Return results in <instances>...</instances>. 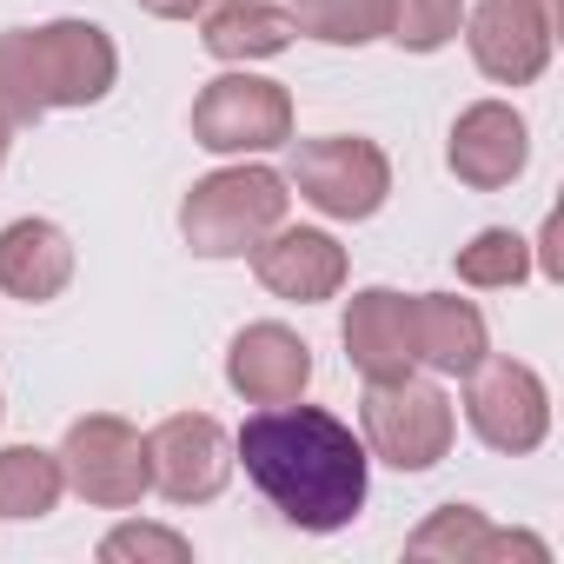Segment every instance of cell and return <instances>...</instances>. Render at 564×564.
I'll return each mask as SVG.
<instances>
[{"label":"cell","mask_w":564,"mask_h":564,"mask_svg":"<svg viewBox=\"0 0 564 564\" xmlns=\"http://www.w3.org/2000/svg\"><path fill=\"white\" fill-rule=\"evenodd\" d=\"M279 219H286V180L265 173V166L213 173L206 186H193V199H186V213H180L193 252H206V259H226V252L259 246Z\"/></svg>","instance_id":"cell-3"},{"label":"cell","mask_w":564,"mask_h":564,"mask_svg":"<svg viewBox=\"0 0 564 564\" xmlns=\"http://www.w3.org/2000/svg\"><path fill=\"white\" fill-rule=\"evenodd\" d=\"M0 160H8V120H0Z\"/></svg>","instance_id":"cell-25"},{"label":"cell","mask_w":564,"mask_h":564,"mask_svg":"<svg viewBox=\"0 0 564 564\" xmlns=\"http://www.w3.org/2000/svg\"><path fill=\"white\" fill-rule=\"evenodd\" d=\"M100 557H186V538H173V531H140V524H127V531H113V538L100 544Z\"/></svg>","instance_id":"cell-23"},{"label":"cell","mask_w":564,"mask_h":564,"mask_svg":"<svg viewBox=\"0 0 564 564\" xmlns=\"http://www.w3.org/2000/svg\"><path fill=\"white\" fill-rule=\"evenodd\" d=\"M140 8H147V14H166V21H193L206 0H140Z\"/></svg>","instance_id":"cell-24"},{"label":"cell","mask_w":564,"mask_h":564,"mask_svg":"<svg viewBox=\"0 0 564 564\" xmlns=\"http://www.w3.org/2000/svg\"><path fill=\"white\" fill-rule=\"evenodd\" d=\"M300 34V14L286 8H265V0H219L206 14V47L219 61H259V54H279Z\"/></svg>","instance_id":"cell-16"},{"label":"cell","mask_w":564,"mask_h":564,"mask_svg":"<svg viewBox=\"0 0 564 564\" xmlns=\"http://www.w3.org/2000/svg\"><path fill=\"white\" fill-rule=\"evenodd\" d=\"M386 14H392V0H306V28L319 41H339V47L386 34Z\"/></svg>","instance_id":"cell-19"},{"label":"cell","mask_w":564,"mask_h":564,"mask_svg":"<svg viewBox=\"0 0 564 564\" xmlns=\"http://www.w3.org/2000/svg\"><path fill=\"white\" fill-rule=\"evenodd\" d=\"M226 372H232V386H239L252 405H286V399L306 392L313 359H306V346H300L286 326H252V333H239Z\"/></svg>","instance_id":"cell-13"},{"label":"cell","mask_w":564,"mask_h":564,"mask_svg":"<svg viewBox=\"0 0 564 564\" xmlns=\"http://www.w3.org/2000/svg\"><path fill=\"white\" fill-rule=\"evenodd\" d=\"M252 265L279 300H326L346 279V252L326 232H272L265 246H252Z\"/></svg>","instance_id":"cell-14"},{"label":"cell","mask_w":564,"mask_h":564,"mask_svg":"<svg viewBox=\"0 0 564 564\" xmlns=\"http://www.w3.org/2000/svg\"><path fill=\"white\" fill-rule=\"evenodd\" d=\"M61 485H67L61 458L28 452V445L0 452V511H8V518H41V511H54Z\"/></svg>","instance_id":"cell-18"},{"label":"cell","mask_w":564,"mask_h":564,"mask_svg":"<svg viewBox=\"0 0 564 564\" xmlns=\"http://www.w3.org/2000/svg\"><path fill=\"white\" fill-rule=\"evenodd\" d=\"M366 438L399 471L438 465L445 445H452V405L432 386H419V379H379L366 392Z\"/></svg>","instance_id":"cell-5"},{"label":"cell","mask_w":564,"mask_h":564,"mask_svg":"<svg viewBox=\"0 0 564 564\" xmlns=\"http://www.w3.org/2000/svg\"><path fill=\"white\" fill-rule=\"evenodd\" d=\"M511 538H478V518H471V505H452L432 531H419L412 538V551L419 557H432V551H505Z\"/></svg>","instance_id":"cell-22"},{"label":"cell","mask_w":564,"mask_h":564,"mask_svg":"<svg viewBox=\"0 0 564 564\" xmlns=\"http://www.w3.org/2000/svg\"><path fill=\"white\" fill-rule=\"evenodd\" d=\"M471 372L478 379H471L465 412H471L478 438L498 445V452H531L544 438V386L524 366H511V359H491V366L478 359Z\"/></svg>","instance_id":"cell-9"},{"label":"cell","mask_w":564,"mask_h":564,"mask_svg":"<svg viewBox=\"0 0 564 564\" xmlns=\"http://www.w3.org/2000/svg\"><path fill=\"white\" fill-rule=\"evenodd\" d=\"M452 166L471 186H505L524 166V120L511 107H471L452 133Z\"/></svg>","instance_id":"cell-15"},{"label":"cell","mask_w":564,"mask_h":564,"mask_svg":"<svg viewBox=\"0 0 564 564\" xmlns=\"http://www.w3.org/2000/svg\"><path fill=\"white\" fill-rule=\"evenodd\" d=\"M412 339L419 359H432L438 372H471L485 359V319L465 300H412Z\"/></svg>","instance_id":"cell-17"},{"label":"cell","mask_w":564,"mask_h":564,"mask_svg":"<svg viewBox=\"0 0 564 564\" xmlns=\"http://www.w3.org/2000/svg\"><path fill=\"white\" fill-rule=\"evenodd\" d=\"M67 279H74V246H67L61 226L14 219L8 232H0V286H8L14 300L41 306V300H54L67 286Z\"/></svg>","instance_id":"cell-12"},{"label":"cell","mask_w":564,"mask_h":564,"mask_svg":"<svg viewBox=\"0 0 564 564\" xmlns=\"http://www.w3.org/2000/svg\"><path fill=\"white\" fill-rule=\"evenodd\" d=\"M147 471H153V485H160L173 505L213 498V491L226 485V432H219L206 412L166 419V425L147 438Z\"/></svg>","instance_id":"cell-10"},{"label":"cell","mask_w":564,"mask_h":564,"mask_svg":"<svg viewBox=\"0 0 564 564\" xmlns=\"http://www.w3.org/2000/svg\"><path fill=\"white\" fill-rule=\"evenodd\" d=\"M61 471L94 498V505H133L153 471H147V445L120 425V419H80L67 432V452H61Z\"/></svg>","instance_id":"cell-7"},{"label":"cell","mask_w":564,"mask_h":564,"mask_svg":"<svg viewBox=\"0 0 564 564\" xmlns=\"http://www.w3.org/2000/svg\"><path fill=\"white\" fill-rule=\"evenodd\" d=\"M246 478L306 531H339L366 505V445L319 405H265L239 432Z\"/></svg>","instance_id":"cell-1"},{"label":"cell","mask_w":564,"mask_h":564,"mask_svg":"<svg viewBox=\"0 0 564 564\" xmlns=\"http://www.w3.org/2000/svg\"><path fill=\"white\" fill-rule=\"evenodd\" d=\"M193 140L213 153H252V147H279L293 140V100L272 80L252 74H226L193 100Z\"/></svg>","instance_id":"cell-4"},{"label":"cell","mask_w":564,"mask_h":564,"mask_svg":"<svg viewBox=\"0 0 564 564\" xmlns=\"http://www.w3.org/2000/svg\"><path fill=\"white\" fill-rule=\"evenodd\" d=\"M557 34V0H485L471 14V54L491 80H531Z\"/></svg>","instance_id":"cell-8"},{"label":"cell","mask_w":564,"mask_h":564,"mask_svg":"<svg viewBox=\"0 0 564 564\" xmlns=\"http://www.w3.org/2000/svg\"><path fill=\"white\" fill-rule=\"evenodd\" d=\"M113 87V41L87 21L0 34V120L21 127L47 107H87Z\"/></svg>","instance_id":"cell-2"},{"label":"cell","mask_w":564,"mask_h":564,"mask_svg":"<svg viewBox=\"0 0 564 564\" xmlns=\"http://www.w3.org/2000/svg\"><path fill=\"white\" fill-rule=\"evenodd\" d=\"M458 279H471V286H511V279H524V239L518 232H478L458 252Z\"/></svg>","instance_id":"cell-21"},{"label":"cell","mask_w":564,"mask_h":564,"mask_svg":"<svg viewBox=\"0 0 564 564\" xmlns=\"http://www.w3.org/2000/svg\"><path fill=\"white\" fill-rule=\"evenodd\" d=\"M293 180L300 193L333 213V219H366L379 213L392 173H386V153L372 140H300L293 147Z\"/></svg>","instance_id":"cell-6"},{"label":"cell","mask_w":564,"mask_h":564,"mask_svg":"<svg viewBox=\"0 0 564 564\" xmlns=\"http://www.w3.org/2000/svg\"><path fill=\"white\" fill-rule=\"evenodd\" d=\"M346 352L352 366L379 386V379H405L412 359H419V339H412V300L399 293H359L352 313H346Z\"/></svg>","instance_id":"cell-11"},{"label":"cell","mask_w":564,"mask_h":564,"mask_svg":"<svg viewBox=\"0 0 564 564\" xmlns=\"http://www.w3.org/2000/svg\"><path fill=\"white\" fill-rule=\"evenodd\" d=\"M386 34H392L399 47L432 54V47H445V41L458 34V0H392Z\"/></svg>","instance_id":"cell-20"}]
</instances>
